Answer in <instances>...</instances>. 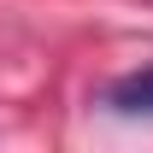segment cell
<instances>
[{
    "label": "cell",
    "instance_id": "6da1fadb",
    "mask_svg": "<svg viewBox=\"0 0 153 153\" xmlns=\"http://www.w3.org/2000/svg\"><path fill=\"white\" fill-rule=\"evenodd\" d=\"M106 106L124 118H153V65H141V71L118 76L112 88H106Z\"/></svg>",
    "mask_w": 153,
    "mask_h": 153
}]
</instances>
